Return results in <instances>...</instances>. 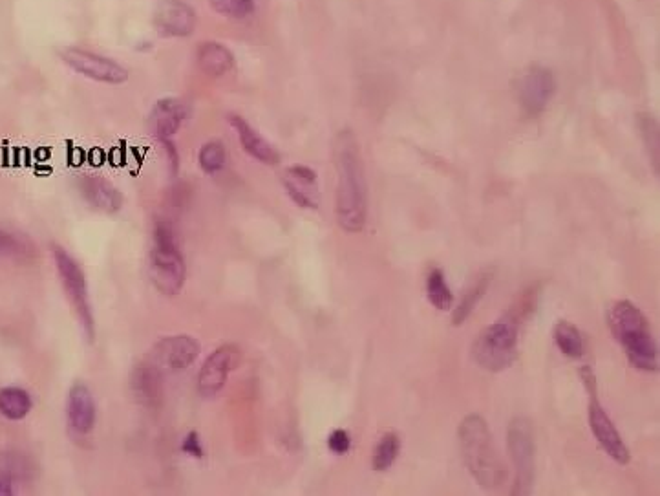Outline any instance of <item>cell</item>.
<instances>
[{"label":"cell","mask_w":660,"mask_h":496,"mask_svg":"<svg viewBox=\"0 0 660 496\" xmlns=\"http://www.w3.org/2000/svg\"><path fill=\"white\" fill-rule=\"evenodd\" d=\"M196 22V11L185 0H160L152 15L156 32L160 33L161 37L172 39H183L192 35Z\"/></svg>","instance_id":"cell-12"},{"label":"cell","mask_w":660,"mask_h":496,"mask_svg":"<svg viewBox=\"0 0 660 496\" xmlns=\"http://www.w3.org/2000/svg\"><path fill=\"white\" fill-rule=\"evenodd\" d=\"M0 469H4L11 480L19 482H28L35 476L37 467L33 464L32 458L28 454L19 453V451H8L0 456Z\"/></svg>","instance_id":"cell-24"},{"label":"cell","mask_w":660,"mask_h":496,"mask_svg":"<svg viewBox=\"0 0 660 496\" xmlns=\"http://www.w3.org/2000/svg\"><path fill=\"white\" fill-rule=\"evenodd\" d=\"M96 401L85 383H75L66 399V423L75 438H83L96 427Z\"/></svg>","instance_id":"cell-14"},{"label":"cell","mask_w":660,"mask_h":496,"mask_svg":"<svg viewBox=\"0 0 660 496\" xmlns=\"http://www.w3.org/2000/svg\"><path fill=\"white\" fill-rule=\"evenodd\" d=\"M77 189H79V195L99 211L116 213L123 205V196L118 189L101 176H94V174L79 176Z\"/></svg>","instance_id":"cell-18"},{"label":"cell","mask_w":660,"mask_h":496,"mask_svg":"<svg viewBox=\"0 0 660 496\" xmlns=\"http://www.w3.org/2000/svg\"><path fill=\"white\" fill-rule=\"evenodd\" d=\"M32 409V396L28 390L21 389V387L0 389V416H4L6 420H24Z\"/></svg>","instance_id":"cell-21"},{"label":"cell","mask_w":660,"mask_h":496,"mask_svg":"<svg viewBox=\"0 0 660 496\" xmlns=\"http://www.w3.org/2000/svg\"><path fill=\"white\" fill-rule=\"evenodd\" d=\"M426 295H428V301H430V304H432L434 308H437V310H450V308H452L454 295H452L450 288H448L443 271H430L428 281H426Z\"/></svg>","instance_id":"cell-25"},{"label":"cell","mask_w":660,"mask_h":496,"mask_svg":"<svg viewBox=\"0 0 660 496\" xmlns=\"http://www.w3.org/2000/svg\"><path fill=\"white\" fill-rule=\"evenodd\" d=\"M399 449H401L399 436L395 432L384 434L383 438L379 440V443L375 445V451H373V469L375 471H386V469H390L394 465L395 460H397Z\"/></svg>","instance_id":"cell-26"},{"label":"cell","mask_w":660,"mask_h":496,"mask_svg":"<svg viewBox=\"0 0 660 496\" xmlns=\"http://www.w3.org/2000/svg\"><path fill=\"white\" fill-rule=\"evenodd\" d=\"M202 346L191 335H171L158 341L150 352V363H154L161 372H178L191 367L200 356Z\"/></svg>","instance_id":"cell-11"},{"label":"cell","mask_w":660,"mask_h":496,"mask_svg":"<svg viewBox=\"0 0 660 496\" xmlns=\"http://www.w3.org/2000/svg\"><path fill=\"white\" fill-rule=\"evenodd\" d=\"M10 495H13V480L4 469H0V496Z\"/></svg>","instance_id":"cell-33"},{"label":"cell","mask_w":660,"mask_h":496,"mask_svg":"<svg viewBox=\"0 0 660 496\" xmlns=\"http://www.w3.org/2000/svg\"><path fill=\"white\" fill-rule=\"evenodd\" d=\"M554 343L564 356L580 359L584 356V339L575 324L560 321L554 326Z\"/></svg>","instance_id":"cell-23"},{"label":"cell","mask_w":660,"mask_h":496,"mask_svg":"<svg viewBox=\"0 0 660 496\" xmlns=\"http://www.w3.org/2000/svg\"><path fill=\"white\" fill-rule=\"evenodd\" d=\"M507 445L516 467L512 495H531L534 476H536V438H534L533 421L523 416L514 418L509 423Z\"/></svg>","instance_id":"cell-6"},{"label":"cell","mask_w":660,"mask_h":496,"mask_svg":"<svg viewBox=\"0 0 660 496\" xmlns=\"http://www.w3.org/2000/svg\"><path fill=\"white\" fill-rule=\"evenodd\" d=\"M198 163L205 174H218L224 171L227 163V151L222 141L213 140L203 143L202 149L198 152Z\"/></svg>","instance_id":"cell-27"},{"label":"cell","mask_w":660,"mask_h":496,"mask_svg":"<svg viewBox=\"0 0 660 496\" xmlns=\"http://www.w3.org/2000/svg\"><path fill=\"white\" fill-rule=\"evenodd\" d=\"M607 324L633 367L646 372H655L659 368V348L650 324L633 302H615L607 312Z\"/></svg>","instance_id":"cell-2"},{"label":"cell","mask_w":660,"mask_h":496,"mask_svg":"<svg viewBox=\"0 0 660 496\" xmlns=\"http://www.w3.org/2000/svg\"><path fill=\"white\" fill-rule=\"evenodd\" d=\"M54 260L57 273L63 282L64 292L74 306L75 313L79 321L83 324L88 341H94L96 335V323H94V313H92V304L88 297V284H86L85 271L75 262L70 253H66L63 248H54Z\"/></svg>","instance_id":"cell-7"},{"label":"cell","mask_w":660,"mask_h":496,"mask_svg":"<svg viewBox=\"0 0 660 496\" xmlns=\"http://www.w3.org/2000/svg\"><path fill=\"white\" fill-rule=\"evenodd\" d=\"M337 220L346 233H359L368 216V189L359 143L352 130H342L335 140Z\"/></svg>","instance_id":"cell-1"},{"label":"cell","mask_w":660,"mask_h":496,"mask_svg":"<svg viewBox=\"0 0 660 496\" xmlns=\"http://www.w3.org/2000/svg\"><path fill=\"white\" fill-rule=\"evenodd\" d=\"M181 451L185 454H189V456H194V458H202V440H200L198 432H189V434H187V438L181 443Z\"/></svg>","instance_id":"cell-32"},{"label":"cell","mask_w":660,"mask_h":496,"mask_svg":"<svg viewBox=\"0 0 660 496\" xmlns=\"http://www.w3.org/2000/svg\"><path fill=\"white\" fill-rule=\"evenodd\" d=\"M64 65L72 68L77 74L88 77L97 83L105 85H121L128 79V70L118 61L107 55L96 54L85 48H64L61 52Z\"/></svg>","instance_id":"cell-8"},{"label":"cell","mask_w":660,"mask_h":496,"mask_svg":"<svg viewBox=\"0 0 660 496\" xmlns=\"http://www.w3.org/2000/svg\"><path fill=\"white\" fill-rule=\"evenodd\" d=\"M19 253H22L21 240L8 231L0 229V257H13Z\"/></svg>","instance_id":"cell-31"},{"label":"cell","mask_w":660,"mask_h":496,"mask_svg":"<svg viewBox=\"0 0 660 496\" xmlns=\"http://www.w3.org/2000/svg\"><path fill=\"white\" fill-rule=\"evenodd\" d=\"M553 72L545 66H531L518 81V101L525 116H540L554 94Z\"/></svg>","instance_id":"cell-10"},{"label":"cell","mask_w":660,"mask_h":496,"mask_svg":"<svg viewBox=\"0 0 660 496\" xmlns=\"http://www.w3.org/2000/svg\"><path fill=\"white\" fill-rule=\"evenodd\" d=\"M196 65L205 76L222 77L233 70L235 55L225 44L205 41L196 48Z\"/></svg>","instance_id":"cell-20"},{"label":"cell","mask_w":660,"mask_h":496,"mask_svg":"<svg viewBox=\"0 0 660 496\" xmlns=\"http://www.w3.org/2000/svg\"><path fill=\"white\" fill-rule=\"evenodd\" d=\"M328 447H330L331 453L346 454L352 449V438L348 432L337 429V431L331 432Z\"/></svg>","instance_id":"cell-30"},{"label":"cell","mask_w":660,"mask_h":496,"mask_svg":"<svg viewBox=\"0 0 660 496\" xmlns=\"http://www.w3.org/2000/svg\"><path fill=\"white\" fill-rule=\"evenodd\" d=\"M494 279V270H487L481 273L480 277L474 282V286L470 288L469 292L463 295V299L458 304V308L454 310L452 315V323L456 326H461L469 319L472 312L476 310V306L480 304L481 299L485 297V293L489 290L490 282Z\"/></svg>","instance_id":"cell-22"},{"label":"cell","mask_w":660,"mask_h":496,"mask_svg":"<svg viewBox=\"0 0 660 496\" xmlns=\"http://www.w3.org/2000/svg\"><path fill=\"white\" fill-rule=\"evenodd\" d=\"M242 352L235 345H224L216 348L211 356L205 359L198 374L196 390L203 398H213L224 389L229 374L240 365Z\"/></svg>","instance_id":"cell-9"},{"label":"cell","mask_w":660,"mask_h":496,"mask_svg":"<svg viewBox=\"0 0 660 496\" xmlns=\"http://www.w3.org/2000/svg\"><path fill=\"white\" fill-rule=\"evenodd\" d=\"M218 15L231 21H244L255 13L256 0H209Z\"/></svg>","instance_id":"cell-28"},{"label":"cell","mask_w":660,"mask_h":496,"mask_svg":"<svg viewBox=\"0 0 660 496\" xmlns=\"http://www.w3.org/2000/svg\"><path fill=\"white\" fill-rule=\"evenodd\" d=\"M639 130L650 152L651 163L655 165V171H659V125L650 114H639Z\"/></svg>","instance_id":"cell-29"},{"label":"cell","mask_w":660,"mask_h":496,"mask_svg":"<svg viewBox=\"0 0 660 496\" xmlns=\"http://www.w3.org/2000/svg\"><path fill=\"white\" fill-rule=\"evenodd\" d=\"M518 357V323L503 319L487 326L472 345V359L489 372H503Z\"/></svg>","instance_id":"cell-5"},{"label":"cell","mask_w":660,"mask_h":496,"mask_svg":"<svg viewBox=\"0 0 660 496\" xmlns=\"http://www.w3.org/2000/svg\"><path fill=\"white\" fill-rule=\"evenodd\" d=\"M187 116H189V108L180 99H161L150 110V129L163 143V147H169L174 145L172 138L176 136V132H180Z\"/></svg>","instance_id":"cell-15"},{"label":"cell","mask_w":660,"mask_h":496,"mask_svg":"<svg viewBox=\"0 0 660 496\" xmlns=\"http://www.w3.org/2000/svg\"><path fill=\"white\" fill-rule=\"evenodd\" d=\"M459 447L474 480L485 489H498L507 480V469L492 442L487 421L470 414L459 425Z\"/></svg>","instance_id":"cell-3"},{"label":"cell","mask_w":660,"mask_h":496,"mask_svg":"<svg viewBox=\"0 0 660 496\" xmlns=\"http://www.w3.org/2000/svg\"><path fill=\"white\" fill-rule=\"evenodd\" d=\"M130 389L143 407L156 409L163 401V372L154 363H141L130 374Z\"/></svg>","instance_id":"cell-16"},{"label":"cell","mask_w":660,"mask_h":496,"mask_svg":"<svg viewBox=\"0 0 660 496\" xmlns=\"http://www.w3.org/2000/svg\"><path fill=\"white\" fill-rule=\"evenodd\" d=\"M187 279V266L181 255L174 229L169 222L160 220L152 231L150 249V281L163 295H176L181 292Z\"/></svg>","instance_id":"cell-4"},{"label":"cell","mask_w":660,"mask_h":496,"mask_svg":"<svg viewBox=\"0 0 660 496\" xmlns=\"http://www.w3.org/2000/svg\"><path fill=\"white\" fill-rule=\"evenodd\" d=\"M589 396H591V401H589V425H591V431L595 434L597 442L609 454V458H613L617 464H628L631 460V454H629V449L622 440L620 432L617 431L615 423L611 421L604 407L600 405L597 392H593Z\"/></svg>","instance_id":"cell-13"},{"label":"cell","mask_w":660,"mask_h":496,"mask_svg":"<svg viewBox=\"0 0 660 496\" xmlns=\"http://www.w3.org/2000/svg\"><path fill=\"white\" fill-rule=\"evenodd\" d=\"M229 123L235 129L238 140L242 143L244 151L255 158L256 162L266 163V165H277L280 162V152L266 140L262 138L256 129H253L242 116L231 114Z\"/></svg>","instance_id":"cell-19"},{"label":"cell","mask_w":660,"mask_h":496,"mask_svg":"<svg viewBox=\"0 0 660 496\" xmlns=\"http://www.w3.org/2000/svg\"><path fill=\"white\" fill-rule=\"evenodd\" d=\"M282 184L295 204L306 209L319 207V185L317 173L313 169L306 165H293L284 173Z\"/></svg>","instance_id":"cell-17"}]
</instances>
